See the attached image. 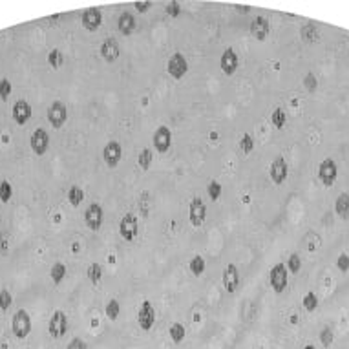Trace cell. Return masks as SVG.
<instances>
[{
  "instance_id": "obj_1",
  "label": "cell",
  "mask_w": 349,
  "mask_h": 349,
  "mask_svg": "<svg viewBox=\"0 0 349 349\" xmlns=\"http://www.w3.org/2000/svg\"><path fill=\"white\" fill-rule=\"evenodd\" d=\"M11 331L17 338H26L31 333V318L26 309H18L11 320Z\"/></svg>"
},
{
  "instance_id": "obj_2",
  "label": "cell",
  "mask_w": 349,
  "mask_h": 349,
  "mask_svg": "<svg viewBox=\"0 0 349 349\" xmlns=\"http://www.w3.org/2000/svg\"><path fill=\"white\" fill-rule=\"evenodd\" d=\"M269 282L276 293H282L287 287V267L283 263H276L269 272Z\"/></svg>"
},
{
  "instance_id": "obj_3",
  "label": "cell",
  "mask_w": 349,
  "mask_h": 349,
  "mask_svg": "<svg viewBox=\"0 0 349 349\" xmlns=\"http://www.w3.org/2000/svg\"><path fill=\"white\" fill-rule=\"evenodd\" d=\"M167 70H169L170 77L183 79L185 74L188 72V62H186V59L181 55V53H174V55L169 59V62H167Z\"/></svg>"
},
{
  "instance_id": "obj_4",
  "label": "cell",
  "mask_w": 349,
  "mask_h": 349,
  "mask_svg": "<svg viewBox=\"0 0 349 349\" xmlns=\"http://www.w3.org/2000/svg\"><path fill=\"white\" fill-rule=\"evenodd\" d=\"M188 216H190V223L194 227H201L207 218V205L201 197H194L188 207Z\"/></svg>"
},
{
  "instance_id": "obj_5",
  "label": "cell",
  "mask_w": 349,
  "mask_h": 349,
  "mask_svg": "<svg viewBox=\"0 0 349 349\" xmlns=\"http://www.w3.org/2000/svg\"><path fill=\"white\" fill-rule=\"evenodd\" d=\"M337 175H338V169H337V163L333 161V159H324L318 167V177L320 181L324 183L326 186H331L335 181H337Z\"/></svg>"
},
{
  "instance_id": "obj_6",
  "label": "cell",
  "mask_w": 349,
  "mask_h": 349,
  "mask_svg": "<svg viewBox=\"0 0 349 349\" xmlns=\"http://www.w3.org/2000/svg\"><path fill=\"white\" fill-rule=\"evenodd\" d=\"M68 119V112H66V106H64V102L61 101H55L51 102V106L48 108V121L53 128H61L62 124L66 123Z\"/></svg>"
},
{
  "instance_id": "obj_7",
  "label": "cell",
  "mask_w": 349,
  "mask_h": 349,
  "mask_svg": "<svg viewBox=\"0 0 349 349\" xmlns=\"http://www.w3.org/2000/svg\"><path fill=\"white\" fill-rule=\"evenodd\" d=\"M137 322H139V327H141L143 331H150L154 326V322H156V311H154L152 304L145 300L139 307V313H137Z\"/></svg>"
},
{
  "instance_id": "obj_8",
  "label": "cell",
  "mask_w": 349,
  "mask_h": 349,
  "mask_svg": "<svg viewBox=\"0 0 349 349\" xmlns=\"http://www.w3.org/2000/svg\"><path fill=\"white\" fill-rule=\"evenodd\" d=\"M123 158V147H121V143L117 141H110L106 143V147L102 150V159H104V163L113 169V167H117L119 161Z\"/></svg>"
},
{
  "instance_id": "obj_9",
  "label": "cell",
  "mask_w": 349,
  "mask_h": 349,
  "mask_svg": "<svg viewBox=\"0 0 349 349\" xmlns=\"http://www.w3.org/2000/svg\"><path fill=\"white\" fill-rule=\"evenodd\" d=\"M48 329H50V335L53 338H61L66 335L68 331V318L66 315L62 313V311H55L53 315H51V320H50V326H48Z\"/></svg>"
},
{
  "instance_id": "obj_10",
  "label": "cell",
  "mask_w": 349,
  "mask_h": 349,
  "mask_svg": "<svg viewBox=\"0 0 349 349\" xmlns=\"http://www.w3.org/2000/svg\"><path fill=\"white\" fill-rule=\"evenodd\" d=\"M137 231H139V227H137V218H135L132 212L124 214V218L121 220V223H119V232H121V236H123L126 242H132V240L137 236Z\"/></svg>"
},
{
  "instance_id": "obj_11",
  "label": "cell",
  "mask_w": 349,
  "mask_h": 349,
  "mask_svg": "<svg viewBox=\"0 0 349 349\" xmlns=\"http://www.w3.org/2000/svg\"><path fill=\"white\" fill-rule=\"evenodd\" d=\"M29 143H31V150H33L37 156H44L48 147H50V135H48L46 130L37 128L33 134H31Z\"/></svg>"
},
{
  "instance_id": "obj_12",
  "label": "cell",
  "mask_w": 349,
  "mask_h": 349,
  "mask_svg": "<svg viewBox=\"0 0 349 349\" xmlns=\"http://www.w3.org/2000/svg\"><path fill=\"white\" fill-rule=\"evenodd\" d=\"M85 221L86 225H88V229H91V231H99L102 225V208L99 203H91L90 207L86 208L85 212Z\"/></svg>"
},
{
  "instance_id": "obj_13",
  "label": "cell",
  "mask_w": 349,
  "mask_h": 349,
  "mask_svg": "<svg viewBox=\"0 0 349 349\" xmlns=\"http://www.w3.org/2000/svg\"><path fill=\"white\" fill-rule=\"evenodd\" d=\"M154 147L158 150L159 154H165L169 152L170 148V143H172V134H170V128L169 126H159L156 130V134H154Z\"/></svg>"
},
{
  "instance_id": "obj_14",
  "label": "cell",
  "mask_w": 349,
  "mask_h": 349,
  "mask_svg": "<svg viewBox=\"0 0 349 349\" xmlns=\"http://www.w3.org/2000/svg\"><path fill=\"white\" fill-rule=\"evenodd\" d=\"M270 179L274 181L276 185H282L283 181L287 179V163H285V159L282 156H278V158L270 163Z\"/></svg>"
},
{
  "instance_id": "obj_15",
  "label": "cell",
  "mask_w": 349,
  "mask_h": 349,
  "mask_svg": "<svg viewBox=\"0 0 349 349\" xmlns=\"http://www.w3.org/2000/svg\"><path fill=\"white\" fill-rule=\"evenodd\" d=\"M81 22L85 26L88 31H95L102 22V13L99 7H90V9H86L83 13V17H81Z\"/></svg>"
},
{
  "instance_id": "obj_16",
  "label": "cell",
  "mask_w": 349,
  "mask_h": 349,
  "mask_svg": "<svg viewBox=\"0 0 349 349\" xmlns=\"http://www.w3.org/2000/svg\"><path fill=\"white\" fill-rule=\"evenodd\" d=\"M220 66L225 75H234V72L238 70V55L232 48H227L223 51V55L220 59Z\"/></svg>"
},
{
  "instance_id": "obj_17",
  "label": "cell",
  "mask_w": 349,
  "mask_h": 349,
  "mask_svg": "<svg viewBox=\"0 0 349 349\" xmlns=\"http://www.w3.org/2000/svg\"><path fill=\"white\" fill-rule=\"evenodd\" d=\"M223 285L229 293H234L240 285V272H238V267L234 263H229L223 270Z\"/></svg>"
},
{
  "instance_id": "obj_18",
  "label": "cell",
  "mask_w": 349,
  "mask_h": 349,
  "mask_svg": "<svg viewBox=\"0 0 349 349\" xmlns=\"http://www.w3.org/2000/svg\"><path fill=\"white\" fill-rule=\"evenodd\" d=\"M11 112H13V119H15L17 124H26L29 121V117H31V106H29V102L24 101V99H20V101H17L13 104Z\"/></svg>"
},
{
  "instance_id": "obj_19",
  "label": "cell",
  "mask_w": 349,
  "mask_h": 349,
  "mask_svg": "<svg viewBox=\"0 0 349 349\" xmlns=\"http://www.w3.org/2000/svg\"><path fill=\"white\" fill-rule=\"evenodd\" d=\"M270 28H269V20L265 17H256L251 22V33L256 40H265L267 35H269Z\"/></svg>"
},
{
  "instance_id": "obj_20",
  "label": "cell",
  "mask_w": 349,
  "mask_h": 349,
  "mask_svg": "<svg viewBox=\"0 0 349 349\" xmlns=\"http://www.w3.org/2000/svg\"><path fill=\"white\" fill-rule=\"evenodd\" d=\"M119 53H121V50H119V44L115 39H106L104 42H102L101 57L106 62H115L119 59Z\"/></svg>"
},
{
  "instance_id": "obj_21",
  "label": "cell",
  "mask_w": 349,
  "mask_h": 349,
  "mask_svg": "<svg viewBox=\"0 0 349 349\" xmlns=\"http://www.w3.org/2000/svg\"><path fill=\"white\" fill-rule=\"evenodd\" d=\"M117 28H119V31H121L123 35H126V37L132 35V31H134V28H135L134 15L128 11L121 13V15H119V20H117Z\"/></svg>"
},
{
  "instance_id": "obj_22",
  "label": "cell",
  "mask_w": 349,
  "mask_h": 349,
  "mask_svg": "<svg viewBox=\"0 0 349 349\" xmlns=\"http://www.w3.org/2000/svg\"><path fill=\"white\" fill-rule=\"evenodd\" d=\"M335 212H337L342 220L349 218V194H340L335 201Z\"/></svg>"
},
{
  "instance_id": "obj_23",
  "label": "cell",
  "mask_w": 349,
  "mask_h": 349,
  "mask_svg": "<svg viewBox=\"0 0 349 349\" xmlns=\"http://www.w3.org/2000/svg\"><path fill=\"white\" fill-rule=\"evenodd\" d=\"M50 276H51V280H53L55 283L62 282V280H64V276H66V265L61 263V262H57V263L51 267Z\"/></svg>"
},
{
  "instance_id": "obj_24",
  "label": "cell",
  "mask_w": 349,
  "mask_h": 349,
  "mask_svg": "<svg viewBox=\"0 0 349 349\" xmlns=\"http://www.w3.org/2000/svg\"><path fill=\"white\" fill-rule=\"evenodd\" d=\"M83 199H85V192H83V188H79V186H72V188L68 190V201L72 203L74 207L81 205Z\"/></svg>"
},
{
  "instance_id": "obj_25",
  "label": "cell",
  "mask_w": 349,
  "mask_h": 349,
  "mask_svg": "<svg viewBox=\"0 0 349 349\" xmlns=\"http://www.w3.org/2000/svg\"><path fill=\"white\" fill-rule=\"evenodd\" d=\"M169 335H170V338H172L175 344H179L181 340L185 338V327H183V324H179V322L172 324V326H170Z\"/></svg>"
},
{
  "instance_id": "obj_26",
  "label": "cell",
  "mask_w": 349,
  "mask_h": 349,
  "mask_svg": "<svg viewBox=\"0 0 349 349\" xmlns=\"http://www.w3.org/2000/svg\"><path fill=\"white\" fill-rule=\"evenodd\" d=\"M86 274H88V280L91 283H99L102 278V267L99 263H91L88 267V270H86Z\"/></svg>"
},
{
  "instance_id": "obj_27",
  "label": "cell",
  "mask_w": 349,
  "mask_h": 349,
  "mask_svg": "<svg viewBox=\"0 0 349 349\" xmlns=\"http://www.w3.org/2000/svg\"><path fill=\"white\" fill-rule=\"evenodd\" d=\"M137 163H139V167H141L143 170L150 169V165H152V150H150V148H143L141 154H139V158H137Z\"/></svg>"
},
{
  "instance_id": "obj_28",
  "label": "cell",
  "mask_w": 349,
  "mask_h": 349,
  "mask_svg": "<svg viewBox=\"0 0 349 349\" xmlns=\"http://www.w3.org/2000/svg\"><path fill=\"white\" fill-rule=\"evenodd\" d=\"M190 270L194 276H199L203 274V270H205V260H203V256H194V258L190 260Z\"/></svg>"
},
{
  "instance_id": "obj_29",
  "label": "cell",
  "mask_w": 349,
  "mask_h": 349,
  "mask_svg": "<svg viewBox=\"0 0 349 349\" xmlns=\"http://www.w3.org/2000/svg\"><path fill=\"white\" fill-rule=\"evenodd\" d=\"M285 121H287V115L283 112L282 108H276L274 112H272V124H274L278 130H282L285 126Z\"/></svg>"
},
{
  "instance_id": "obj_30",
  "label": "cell",
  "mask_w": 349,
  "mask_h": 349,
  "mask_svg": "<svg viewBox=\"0 0 349 349\" xmlns=\"http://www.w3.org/2000/svg\"><path fill=\"white\" fill-rule=\"evenodd\" d=\"M11 196H13L11 183H9V181H2V183H0V201L7 203L11 199Z\"/></svg>"
},
{
  "instance_id": "obj_31",
  "label": "cell",
  "mask_w": 349,
  "mask_h": 349,
  "mask_svg": "<svg viewBox=\"0 0 349 349\" xmlns=\"http://www.w3.org/2000/svg\"><path fill=\"white\" fill-rule=\"evenodd\" d=\"M119 313H121V307H119V302L117 300H110L106 305V316L110 320H117Z\"/></svg>"
},
{
  "instance_id": "obj_32",
  "label": "cell",
  "mask_w": 349,
  "mask_h": 349,
  "mask_svg": "<svg viewBox=\"0 0 349 349\" xmlns=\"http://www.w3.org/2000/svg\"><path fill=\"white\" fill-rule=\"evenodd\" d=\"M285 267H287V270H291L293 274H296V272L300 270V267H302V262H300V256H298V254H296V253L291 254V256H289V260H287V265H285Z\"/></svg>"
},
{
  "instance_id": "obj_33",
  "label": "cell",
  "mask_w": 349,
  "mask_h": 349,
  "mask_svg": "<svg viewBox=\"0 0 349 349\" xmlns=\"http://www.w3.org/2000/svg\"><path fill=\"white\" fill-rule=\"evenodd\" d=\"M48 62H50V66L53 70H59L62 66V55L59 50H51L50 55H48Z\"/></svg>"
},
{
  "instance_id": "obj_34",
  "label": "cell",
  "mask_w": 349,
  "mask_h": 349,
  "mask_svg": "<svg viewBox=\"0 0 349 349\" xmlns=\"http://www.w3.org/2000/svg\"><path fill=\"white\" fill-rule=\"evenodd\" d=\"M11 304H13L11 293H9L7 289H2V291H0V309H2V311H7Z\"/></svg>"
},
{
  "instance_id": "obj_35",
  "label": "cell",
  "mask_w": 349,
  "mask_h": 349,
  "mask_svg": "<svg viewBox=\"0 0 349 349\" xmlns=\"http://www.w3.org/2000/svg\"><path fill=\"white\" fill-rule=\"evenodd\" d=\"M302 305H304L305 311H315L316 305H318V298H316V294L315 293H307V294H305Z\"/></svg>"
},
{
  "instance_id": "obj_36",
  "label": "cell",
  "mask_w": 349,
  "mask_h": 349,
  "mask_svg": "<svg viewBox=\"0 0 349 349\" xmlns=\"http://www.w3.org/2000/svg\"><path fill=\"white\" fill-rule=\"evenodd\" d=\"M240 148H242V152H245V154H251V152H253V148H254V139H253V135L243 134L242 141H240Z\"/></svg>"
},
{
  "instance_id": "obj_37",
  "label": "cell",
  "mask_w": 349,
  "mask_h": 349,
  "mask_svg": "<svg viewBox=\"0 0 349 349\" xmlns=\"http://www.w3.org/2000/svg\"><path fill=\"white\" fill-rule=\"evenodd\" d=\"M333 338H335V335H333V329L331 327H324L320 331V342L324 348H329L333 344Z\"/></svg>"
},
{
  "instance_id": "obj_38",
  "label": "cell",
  "mask_w": 349,
  "mask_h": 349,
  "mask_svg": "<svg viewBox=\"0 0 349 349\" xmlns=\"http://www.w3.org/2000/svg\"><path fill=\"white\" fill-rule=\"evenodd\" d=\"M207 190H208V196H210V199H218L220 197V194H221V185L218 183V181H210L208 183V186H207Z\"/></svg>"
},
{
  "instance_id": "obj_39",
  "label": "cell",
  "mask_w": 349,
  "mask_h": 349,
  "mask_svg": "<svg viewBox=\"0 0 349 349\" xmlns=\"http://www.w3.org/2000/svg\"><path fill=\"white\" fill-rule=\"evenodd\" d=\"M9 93H11V83L7 79H2L0 81V97H2V99H7Z\"/></svg>"
},
{
  "instance_id": "obj_40",
  "label": "cell",
  "mask_w": 349,
  "mask_h": 349,
  "mask_svg": "<svg viewBox=\"0 0 349 349\" xmlns=\"http://www.w3.org/2000/svg\"><path fill=\"white\" fill-rule=\"evenodd\" d=\"M337 267L342 270V272H348V270H349V256H348V254H340V256H338Z\"/></svg>"
},
{
  "instance_id": "obj_41",
  "label": "cell",
  "mask_w": 349,
  "mask_h": 349,
  "mask_svg": "<svg viewBox=\"0 0 349 349\" xmlns=\"http://www.w3.org/2000/svg\"><path fill=\"white\" fill-rule=\"evenodd\" d=\"M304 85H305V88L309 91H315L316 90V86H318V83H316V77L313 74H307L305 75V79H304Z\"/></svg>"
},
{
  "instance_id": "obj_42",
  "label": "cell",
  "mask_w": 349,
  "mask_h": 349,
  "mask_svg": "<svg viewBox=\"0 0 349 349\" xmlns=\"http://www.w3.org/2000/svg\"><path fill=\"white\" fill-rule=\"evenodd\" d=\"M179 11H181L179 2H169V4H167V13H169L170 17H177Z\"/></svg>"
},
{
  "instance_id": "obj_43",
  "label": "cell",
  "mask_w": 349,
  "mask_h": 349,
  "mask_svg": "<svg viewBox=\"0 0 349 349\" xmlns=\"http://www.w3.org/2000/svg\"><path fill=\"white\" fill-rule=\"evenodd\" d=\"M66 349H88V346L85 344V340H81V338L75 337L74 340H70Z\"/></svg>"
},
{
  "instance_id": "obj_44",
  "label": "cell",
  "mask_w": 349,
  "mask_h": 349,
  "mask_svg": "<svg viewBox=\"0 0 349 349\" xmlns=\"http://www.w3.org/2000/svg\"><path fill=\"white\" fill-rule=\"evenodd\" d=\"M311 35H315L316 37V28L315 26H304V28H302V39L304 40H313L311 39Z\"/></svg>"
},
{
  "instance_id": "obj_45",
  "label": "cell",
  "mask_w": 349,
  "mask_h": 349,
  "mask_svg": "<svg viewBox=\"0 0 349 349\" xmlns=\"http://www.w3.org/2000/svg\"><path fill=\"white\" fill-rule=\"evenodd\" d=\"M150 2H135L134 4V7L137 9V11H147V9H150Z\"/></svg>"
},
{
  "instance_id": "obj_46",
  "label": "cell",
  "mask_w": 349,
  "mask_h": 349,
  "mask_svg": "<svg viewBox=\"0 0 349 349\" xmlns=\"http://www.w3.org/2000/svg\"><path fill=\"white\" fill-rule=\"evenodd\" d=\"M0 253H2V254H6V253H7V247H6V236H4V234L0 236Z\"/></svg>"
},
{
  "instance_id": "obj_47",
  "label": "cell",
  "mask_w": 349,
  "mask_h": 349,
  "mask_svg": "<svg viewBox=\"0 0 349 349\" xmlns=\"http://www.w3.org/2000/svg\"><path fill=\"white\" fill-rule=\"evenodd\" d=\"M304 349H316V348H315V346H305Z\"/></svg>"
}]
</instances>
